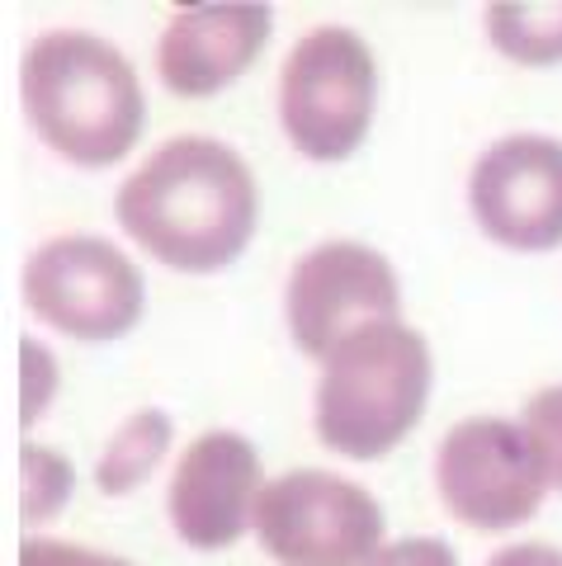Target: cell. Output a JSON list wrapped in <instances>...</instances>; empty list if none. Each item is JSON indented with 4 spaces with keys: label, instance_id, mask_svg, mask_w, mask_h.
Returning <instances> with one entry per match:
<instances>
[{
    "label": "cell",
    "instance_id": "9",
    "mask_svg": "<svg viewBox=\"0 0 562 566\" xmlns=\"http://www.w3.org/2000/svg\"><path fill=\"white\" fill-rule=\"evenodd\" d=\"M468 203L482 232L511 251L562 245V142L539 133L491 142L472 166Z\"/></svg>",
    "mask_w": 562,
    "mask_h": 566
},
{
    "label": "cell",
    "instance_id": "13",
    "mask_svg": "<svg viewBox=\"0 0 562 566\" xmlns=\"http://www.w3.org/2000/svg\"><path fill=\"white\" fill-rule=\"evenodd\" d=\"M170 444V420L162 411H137L123 430L110 439L100 468H95V486L104 495H123L133 486H143L152 468L162 463V453Z\"/></svg>",
    "mask_w": 562,
    "mask_h": 566
},
{
    "label": "cell",
    "instance_id": "5",
    "mask_svg": "<svg viewBox=\"0 0 562 566\" xmlns=\"http://www.w3.org/2000/svg\"><path fill=\"white\" fill-rule=\"evenodd\" d=\"M256 534L284 566H364L378 553L383 510L336 472H289L260 491Z\"/></svg>",
    "mask_w": 562,
    "mask_h": 566
},
{
    "label": "cell",
    "instance_id": "19",
    "mask_svg": "<svg viewBox=\"0 0 562 566\" xmlns=\"http://www.w3.org/2000/svg\"><path fill=\"white\" fill-rule=\"evenodd\" d=\"M487 566H562V547L549 543H516V547H501Z\"/></svg>",
    "mask_w": 562,
    "mask_h": 566
},
{
    "label": "cell",
    "instance_id": "11",
    "mask_svg": "<svg viewBox=\"0 0 562 566\" xmlns=\"http://www.w3.org/2000/svg\"><path fill=\"white\" fill-rule=\"evenodd\" d=\"M270 43V6L260 0H208L170 14L156 43V76L170 95L199 99L232 85Z\"/></svg>",
    "mask_w": 562,
    "mask_h": 566
},
{
    "label": "cell",
    "instance_id": "3",
    "mask_svg": "<svg viewBox=\"0 0 562 566\" xmlns=\"http://www.w3.org/2000/svg\"><path fill=\"white\" fill-rule=\"evenodd\" d=\"M430 345L378 322L331 354L318 382V439L345 458H383L426 411Z\"/></svg>",
    "mask_w": 562,
    "mask_h": 566
},
{
    "label": "cell",
    "instance_id": "8",
    "mask_svg": "<svg viewBox=\"0 0 562 566\" xmlns=\"http://www.w3.org/2000/svg\"><path fill=\"white\" fill-rule=\"evenodd\" d=\"M435 486H440L449 515L472 528L524 524L549 491L524 430L497 416L459 420L445 434L440 453H435Z\"/></svg>",
    "mask_w": 562,
    "mask_h": 566
},
{
    "label": "cell",
    "instance_id": "10",
    "mask_svg": "<svg viewBox=\"0 0 562 566\" xmlns=\"http://www.w3.org/2000/svg\"><path fill=\"white\" fill-rule=\"evenodd\" d=\"M260 458L232 430H208L185 449L170 476V524L189 547H227L256 524V501H260Z\"/></svg>",
    "mask_w": 562,
    "mask_h": 566
},
{
    "label": "cell",
    "instance_id": "6",
    "mask_svg": "<svg viewBox=\"0 0 562 566\" xmlns=\"http://www.w3.org/2000/svg\"><path fill=\"white\" fill-rule=\"evenodd\" d=\"M24 303L76 340H118L143 316V274L104 237H58L29 255Z\"/></svg>",
    "mask_w": 562,
    "mask_h": 566
},
{
    "label": "cell",
    "instance_id": "4",
    "mask_svg": "<svg viewBox=\"0 0 562 566\" xmlns=\"http://www.w3.org/2000/svg\"><path fill=\"white\" fill-rule=\"evenodd\" d=\"M374 52L355 29L322 24L293 43L279 71V123L312 161H341L374 118Z\"/></svg>",
    "mask_w": 562,
    "mask_h": 566
},
{
    "label": "cell",
    "instance_id": "17",
    "mask_svg": "<svg viewBox=\"0 0 562 566\" xmlns=\"http://www.w3.org/2000/svg\"><path fill=\"white\" fill-rule=\"evenodd\" d=\"M364 566H459V557H454V547L445 538H402L378 547Z\"/></svg>",
    "mask_w": 562,
    "mask_h": 566
},
{
    "label": "cell",
    "instance_id": "2",
    "mask_svg": "<svg viewBox=\"0 0 562 566\" xmlns=\"http://www.w3.org/2000/svg\"><path fill=\"white\" fill-rule=\"evenodd\" d=\"M33 133L76 166H114L133 151L147 99L128 57L81 29L39 33L20 66Z\"/></svg>",
    "mask_w": 562,
    "mask_h": 566
},
{
    "label": "cell",
    "instance_id": "16",
    "mask_svg": "<svg viewBox=\"0 0 562 566\" xmlns=\"http://www.w3.org/2000/svg\"><path fill=\"white\" fill-rule=\"evenodd\" d=\"M20 566H133L110 553H91L76 543H58V538H29L20 547Z\"/></svg>",
    "mask_w": 562,
    "mask_h": 566
},
{
    "label": "cell",
    "instance_id": "12",
    "mask_svg": "<svg viewBox=\"0 0 562 566\" xmlns=\"http://www.w3.org/2000/svg\"><path fill=\"white\" fill-rule=\"evenodd\" d=\"M487 33L511 62L553 66L562 62V0H497L487 6Z\"/></svg>",
    "mask_w": 562,
    "mask_h": 566
},
{
    "label": "cell",
    "instance_id": "18",
    "mask_svg": "<svg viewBox=\"0 0 562 566\" xmlns=\"http://www.w3.org/2000/svg\"><path fill=\"white\" fill-rule=\"evenodd\" d=\"M24 411H20V420L29 424L33 416L43 411V397H48V387H52V359L43 354V345H33V340H24Z\"/></svg>",
    "mask_w": 562,
    "mask_h": 566
},
{
    "label": "cell",
    "instance_id": "1",
    "mask_svg": "<svg viewBox=\"0 0 562 566\" xmlns=\"http://www.w3.org/2000/svg\"><path fill=\"white\" fill-rule=\"evenodd\" d=\"M256 175L218 137H170L118 185L114 218L170 270L232 264L256 232Z\"/></svg>",
    "mask_w": 562,
    "mask_h": 566
},
{
    "label": "cell",
    "instance_id": "14",
    "mask_svg": "<svg viewBox=\"0 0 562 566\" xmlns=\"http://www.w3.org/2000/svg\"><path fill=\"white\" fill-rule=\"evenodd\" d=\"M520 430L530 439V453L543 472V486L562 491V382L530 397V406H524V416H520Z\"/></svg>",
    "mask_w": 562,
    "mask_h": 566
},
{
    "label": "cell",
    "instance_id": "7",
    "mask_svg": "<svg viewBox=\"0 0 562 566\" xmlns=\"http://www.w3.org/2000/svg\"><path fill=\"white\" fill-rule=\"evenodd\" d=\"M397 274L378 251L360 241H326L289 274V331L303 354L331 359L350 335L378 322H397Z\"/></svg>",
    "mask_w": 562,
    "mask_h": 566
},
{
    "label": "cell",
    "instance_id": "15",
    "mask_svg": "<svg viewBox=\"0 0 562 566\" xmlns=\"http://www.w3.org/2000/svg\"><path fill=\"white\" fill-rule=\"evenodd\" d=\"M20 468H24V515L39 524L43 515H52V510L72 495V463L58 453H48V449L24 444Z\"/></svg>",
    "mask_w": 562,
    "mask_h": 566
}]
</instances>
